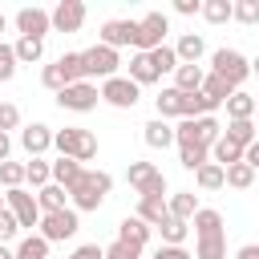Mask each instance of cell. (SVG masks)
Wrapping results in <instances>:
<instances>
[{
	"label": "cell",
	"mask_w": 259,
	"mask_h": 259,
	"mask_svg": "<svg viewBox=\"0 0 259 259\" xmlns=\"http://www.w3.org/2000/svg\"><path fill=\"white\" fill-rule=\"evenodd\" d=\"M223 174H227V186H235V190H247V186L255 182V170H251L247 162H235V166H227Z\"/></svg>",
	"instance_id": "cell-40"
},
{
	"label": "cell",
	"mask_w": 259,
	"mask_h": 259,
	"mask_svg": "<svg viewBox=\"0 0 259 259\" xmlns=\"http://www.w3.org/2000/svg\"><path fill=\"white\" fill-rule=\"evenodd\" d=\"M40 85H45V89H53V93H61V89H65V77H61V69H57V61L40 69Z\"/></svg>",
	"instance_id": "cell-46"
},
{
	"label": "cell",
	"mask_w": 259,
	"mask_h": 259,
	"mask_svg": "<svg viewBox=\"0 0 259 259\" xmlns=\"http://www.w3.org/2000/svg\"><path fill=\"white\" fill-rule=\"evenodd\" d=\"M150 57V65H154V73H158V81L166 77V73H174L178 69V57H174V45H158L154 53H146Z\"/></svg>",
	"instance_id": "cell-28"
},
{
	"label": "cell",
	"mask_w": 259,
	"mask_h": 259,
	"mask_svg": "<svg viewBox=\"0 0 259 259\" xmlns=\"http://www.w3.org/2000/svg\"><path fill=\"white\" fill-rule=\"evenodd\" d=\"M154 259H194V255H190L186 247H158Z\"/></svg>",
	"instance_id": "cell-49"
},
{
	"label": "cell",
	"mask_w": 259,
	"mask_h": 259,
	"mask_svg": "<svg viewBox=\"0 0 259 259\" xmlns=\"http://www.w3.org/2000/svg\"><path fill=\"white\" fill-rule=\"evenodd\" d=\"M65 202H69V190H65V186H57V182H49V186H40V190H36V206H40V214L65 210Z\"/></svg>",
	"instance_id": "cell-21"
},
{
	"label": "cell",
	"mask_w": 259,
	"mask_h": 259,
	"mask_svg": "<svg viewBox=\"0 0 259 259\" xmlns=\"http://www.w3.org/2000/svg\"><path fill=\"white\" fill-rule=\"evenodd\" d=\"M12 53H16L20 65H32V61L45 57V40H36V36H20V40L12 45Z\"/></svg>",
	"instance_id": "cell-31"
},
{
	"label": "cell",
	"mask_w": 259,
	"mask_h": 259,
	"mask_svg": "<svg viewBox=\"0 0 259 259\" xmlns=\"http://www.w3.org/2000/svg\"><path fill=\"white\" fill-rule=\"evenodd\" d=\"M53 146L61 158H73V162H93L97 158V138L81 125H65V130H53Z\"/></svg>",
	"instance_id": "cell-2"
},
{
	"label": "cell",
	"mask_w": 259,
	"mask_h": 259,
	"mask_svg": "<svg viewBox=\"0 0 259 259\" xmlns=\"http://www.w3.org/2000/svg\"><path fill=\"white\" fill-rule=\"evenodd\" d=\"M49 20H53V32H77L85 24V4L81 0H61L49 12Z\"/></svg>",
	"instance_id": "cell-12"
},
{
	"label": "cell",
	"mask_w": 259,
	"mask_h": 259,
	"mask_svg": "<svg viewBox=\"0 0 259 259\" xmlns=\"http://www.w3.org/2000/svg\"><path fill=\"white\" fill-rule=\"evenodd\" d=\"M182 101H186V93H178L174 85H170V89H162V93L154 97L158 117H162V121H166V117H182Z\"/></svg>",
	"instance_id": "cell-26"
},
{
	"label": "cell",
	"mask_w": 259,
	"mask_h": 259,
	"mask_svg": "<svg viewBox=\"0 0 259 259\" xmlns=\"http://www.w3.org/2000/svg\"><path fill=\"white\" fill-rule=\"evenodd\" d=\"M190 227H194V239H214V235H223V214L210 210V206H198Z\"/></svg>",
	"instance_id": "cell-17"
},
{
	"label": "cell",
	"mask_w": 259,
	"mask_h": 259,
	"mask_svg": "<svg viewBox=\"0 0 259 259\" xmlns=\"http://www.w3.org/2000/svg\"><path fill=\"white\" fill-rule=\"evenodd\" d=\"M125 77H130L138 89L158 81V73H154V65H150V57H146V53H134V57H130V73H125Z\"/></svg>",
	"instance_id": "cell-25"
},
{
	"label": "cell",
	"mask_w": 259,
	"mask_h": 259,
	"mask_svg": "<svg viewBox=\"0 0 259 259\" xmlns=\"http://www.w3.org/2000/svg\"><path fill=\"white\" fill-rule=\"evenodd\" d=\"M198 93H206L210 101H219V105H223V101L235 93V85H231V81H223V77H214V73H206V81H202V89H198Z\"/></svg>",
	"instance_id": "cell-37"
},
{
	"label": "cell",
	"mask_w": 259,
	"mask_h": 259,
	"mask_svg": "<svg viewBox=\"0 0 259 259\" xmlns=\"http://www.w3.org/2000/svg\"><path fill=\"white\" fill-rule=\"evenodd\" d=\"M109 190H113V178H109L105 170H81L77 186L69 190V202H73L77 214H81V210H97V206L105 202Z\"/></svg>",
	"instance_id": "cell-1"
},
{
	"label": "cell",
	"mask_w": 259,
	"mask_h": 259,
	"mask_svg": "<svg viewBox=\"0 0 259 259\" xmlns=\"http://www.w3.org/2000/svg\"><path fill=\"white\" fill-rule=\"evenodd\" d=\"M12 255H16V259H49V243H45L40 235H24Z\"/></svg>",
	"instance_id": "cell-34"
},
{
	"label": "cell",
	"mask_w": 259,
	"mask_h": 259,
	"mask_svg": "<svg viewBox=\"0 0 259 259\" xmlns=\"http://www.w3.org/2000/svg\"><path fill=\"white\" fill-rule=\"evenodd\" d=\"M223 105H227V121H251L255 117V97L243 93V89H235Z\"/></svg>",
	"instance_id": "cell-20"
},
{
	"label": "cell",
	"mask_w": 259,
	"mask_h": 259,
	"mask_svg": "<svg viewBox=\"0 0 259 259\" xmlns=\"http://www.w3.org/2000/svg\"><path fill=\"white\" fill-rule=\"evenodd\" d=\"M97 93H101V101H109L113 109H134V105H138V97H142V89H138L130 77H121V73H117V77H109V81H101V89H97Z\"/></svg>",
	"instance_id": "cell-8"
},
{
	"label": "cell",
	"mask_w": 259,
	"mask_h": 259,
	"mask_svg": "<svg viewBox=\"0 0 259 259\" xmlns=\"http://www.w3.org/2000/svg\"><path fill=\"white\" fill-rule=\"evenodd\" d=\"M202 53H206V40H202L198 32H182V36H178V45H174L178 65H198V61H202Z\"/></svg>",
	"instance_id": "cell-16"
},
{
	"label": "cell",
	"mask_w": 259,
	"mask_h": 259,
	"mask_svg": "<svg viewBox=\"0 0 259 259\" xmlns=\"http://www.w3.org/2000/svg\"><path fill=\"white\" fill-rule=\"evenodd\" d=\"M210 154H214V166H235V162H243V150L235 146V142H227V138H219L214 146H210Z\"/></svg>",
	"instance_id": "cell-35"
},
{
	"label": "cell",
	"mask_w": 259,
	"mask_h": 259,
	"mask_svg": "<svg viewBox=\"0 0 259 259\" xmlns=\"http://www.w3.org/2000/svg\"><path fill=\"white\" fill-rule=\"evenodd\" d=\"M158 231H162V247H182V239H186L190 223H182V219H166Z\"/></svg>",
	"instance_id": "cell-38"
},
{
	"label": "cell",
	"mask_w": 259,
	"mask_h": 259,
	"mask_svg": "<svg viewBox=\"0 0 259 259\" xmlns=\"http://www.w3.org/2000/svg\"><path fill=\"white\" fill-rule=\"evenodd\" d=\"M142 138H146L150 150H166V146H174V125L162 121V117H154V121L142 125Z\"/></svg>",
	"instance_id": "cell-18"
},
{
	"label": "cell",
	"mask_w": 259,
	"mask_h": 259,
	"mask_svg": "<svg viewBox=\"0 0 259 259\" xmlns=\"http://www.w3.org/2000/svg\"><path fill=\"white\" fill-rule=\"evenodd\" d=\"M12 24H16V32H20V36H36V40H45V32H53L49 12H45V8H36V4L20 8V12L12 16Z\"/></svg>",
	"instance_id": "cell-11"
},
{
	"label": "cell",
	"mask_w": 259,
	"mask_h": 259,
	"mask_svg": "<svg viewBox=\"0 0 259 259\" xmlns=\"http://www.w3.org/2000/svg\"><path fill=\"white\" fill-rule=\"evenodd\" d=\"M81 170H85L81 162H73V158H57V162H53V182L65 186V190H73L77 178H81Z\"/></svg>",
	"instance_id": "cell-27"
},
{
	"label": "cell",
	"mask_w": 259,
	"mask_h": 259,
	"mask_svg": "<svg viewBox=\"0 0 259 259\" xmlns=\"http://www.w3.org/2000/svg\"><path fill=\"white\" fill-rule=\"evenodd\" d=\"M194 182H198L202 190H219V186H227V174H223V166L206 162V166H198V170H194Z\"/></svg>",
	"instance_id": "cell-36"
},
{
	"label": "cell",
	"mask_w": 259,
	"mask_h": 259,
	"mask_svg": "<svg viewBox=\"0 0 259 259\" xmlns=\"http://www.w3.org/2000/svg\"><path fill=\"white\" fill-rule=\"evenodd\" d=\"M231 20H239V24H259V0H235V8H231Z\"/></svg>",
	"instance_id": "cell-42"
},
{
	"label": "cell",
	"mask_w": 259,
	"mask_h": 259,
	"mask_svg": "<svg viewBox=\"0 0 259 259\" xmlns=\"http://www.w3.org/2000/svg\"><path fill=\"white\" fill-rule=\"evenodd\" d=\"M77 227H81V219H77V210L73 206H65V210H53V214H40V239L45 243H61V239H73L77 235Z\"/></svg>",
	"instance_id": "cell-6"
},
{
	"label": "cell",
	"mask_w": 259,
	"mask_h": 259,
	"mask_svg": "<svg viewBox=\"0 0 259 259\" xmlns=\"http://www.w3.org/2000/svg\"><path fill=\"white\" fill-rule=\"evenodd\" d=\"M223 138H227V142H235L239 150H247V146L255 142V121H227Z\"/></svg>",
	"instance_id": "cell-32"
},
{
	"label": "cell",
	"mask_w": 259,
	"mask_h": 259,
	"mask_svg": "<svg viewBox=\"0 0 259 259\" xmlns=\"http://www.w3.org/2000/svg\"><path fill=\"white\" fill-rule=\"evenodd\" d=\"M210 73L214 77H223V81H231L235 89L251 77V61L239 53V49H214L210 53Z\"/></svg>",
	"instance_id": "cell-4"
},
{
	"label": "cell",
	"mask_w": 259,
	"mask_h": 259,
	"mask_svg": "<svg viewBox=\"0 0 259 259\" xmlns=\"http://www.w3.org/2000/svg\"><path fill=\"white\" fill-rule=\"evenodd\" d=\"M255 113H259V93H255Z\"/></svg>",
	"instance_id": "cell-57"
},
{
	"label": "cell",
	"mask_w": 259,
	"mask_h": 259,
	"mask_svg": "<svg viewBox=\"0 0 259 259\" xmlns=\"http://www.w3.org/2000/svg\"><path fill=\"white\" fill-rule=\"evenodd\" d=\"M125 182L138 190V198H166V174L154 162H130Z\"/></svg>",
	"instance_id": "cell-3"
},
{
	"label": "cell",
	"mask_w": 259,
	"mask_h": 259,
	"mask_svg": "<svg viewBox=\"0 0 259 259\" xmlns=\"http://www.w3.org/2000/svg\"><path fill=\"white\" fill-rule=\"evenodd\" d=\"M243 162H247L251 170H259V138H255V142H251V146L243 150Z\"/></svg>",
	"instance_id": "cell-51"
},
{
	"label": "cell",
	"mask_w": 259,
	"mask_h": 259,
	"mask_svg": "<svg viewBox=\"0 0 259 259\" xmlns=\"http://www.w3.org/2000/svg\"><path fill=\"white\" fill-rule=\"evenodd\" d=\"M8 150H12V142H8V134H0V162H8Z\"/></svg>",
	"instance_id": "cell-53"
},
{
	"label": "cell",
	"mask_w": 259,
	"mask_h": 259,
	"mask_svg": "<svg viewBox=\"0 0 259 259\" xmlns=\"http://www.w3.org/2000/svg\"><path fill=\"white\" fill-rule=\"evenodd\" d=\"M166 32H170V20H166V12H146V16L138 20L134 49H138V53H154L158 45H166Z\"/></svg>",
	"instance_id": "cell-5"
},
{
	"label": "cell",
	"mask_w": 259,
	"mask_h": 259,
	"mask_svg": "<svg viewBox=\"0 0 259 259\" xmlns=\"http://www.w3.org/2000/svg\"><path fill=\"white\" fill-rule=\"evenodd\" d=\"M166 206H170V219L190 223V219H194V210H198V198H194V190H174V194L166 198Z\"/></svg>",
	"instance_id": "cell-22"
},
{
	"label": "cell",
	"mask_w": 259,
	"mask_h": 259,
	"mask_svg": "<svg viewBox=\"0 0 259 259\" xmlns=\"http://www.w3.org/2000/svg\"><path fill=\"white\" fill-rule=\"evenodd\" d=\"M150 231H154V227H146L138 214H125V219L117 223V239H121V243H130V247H138V251L150 243Z\"/></svg>",
	"instance_id": "cell-15"
},
{
	"label": "cell",
	"mask_w": 259,
	"mask_h": 259,
	"mask_svg": "<svg viewBox=\"0 0 259 259\" xmlns=\"http://www.w3.org/2000/svg\"><path fill=\"white\" fill-rule=\"evenodd\" d=\"M16 231H20V223H16V219H12V210L4 206V210H0V243H8Z\"/></svg>",
	"instance_id": "cell-47"
},
{
	"label": "cell",
	"mask_w": 259,
	"mask_h": 259,
	"mask_svg": "<svg viewBox=\"0 0 259 259\" xmlns=\"http://www.w3.org/2000/svg\"><path fill=\"white\" fill-rule=\"evenodd\" d=\"M16 65H20V61H16L12 45H4V40H0V81H12V77H16Z\"/></svg>",
	"instance_id": "cell-43"
},
{
	"label": "cell",
	"mask_w": 259,
	"mask_h": 259,
	"mask_svg": "<svg viewBox=\"0 0 259 259\" xmlns=\"http://www.w3.org/2000/svg\"><path fill=\"white\" fill-rule=\"evenodd\" d=\"M0 210H4V194H0Z\"/></svg>",
	"instance_id": "cell-58"
},
{
	"label": "cell",
	"mask_w": 259,
	"mask_h": 259,
	"mask_svg": "<svg viewBox=\"0 0 259 259\" xmlns=\"http://www.w3.org/2000/svg\"><path fill=\"white\" fill-rule=\"evenodd\" d=\"M134 32H138V20H105L97 45H105V49H121V45H134Z\"/></svg>",
	"instance_id": "cell-13"
},
{
	"label": "cell",
	"mask_w": 259,
	"mask_h": 259,
	"mask_svg": "<svg viewBox=\"0 0 259 259\" xmlns=\"http://www.w3.org/2000/svg\"><path fill=\"white\" fill-rule=\"evenodd\" d=\"M174 12L178 16H194V12H202V0H174Z\"/></svg>",
	"instance_id": "cell-50"
},
{
	"label": "cell",
	"mask_w": 259,
	"mask_h": 259,
	"mask_svg": "<svg viewBox=\"0 0 259 259\" xmlns=\"http://www.w3.org/2000/svg\"><path fill=\"white\" fill-rule=\"evenodd\" d=\"M178 162H182L186 170H198V166L210 162V150H206V146H178Z\"/></svg>",
	"instance_id": "cell-39"
},
{
	"label": "cell",
	"mask_w": 259,
	"mask_h": 259,
	"mask_svg": "<svg viewBox=\"0 0 259 259\" xmlns=\"http://www.w3.org/2000/svg\"><path fill=\"white\" fill-rule=\"evenodd\" d=\"M8 130H20V109L12 101H0V134H8Z\"/></svg>",
	"instance_id": "cell-44"
},
{
	"label": "cell",
	"mask_w": 259,
	"mask_h": 259,
	"mask_svg": "<svg viewBox=\"0 0 259 259\" xmlns=\"http://www.w3.org/2000/svg\"><path fill=\"white\" fill-rule=\"evenodd\" d=\"M24 182L28 186H49L53 182V162H45V158H32V162H24Z\"/></svg>",
	"instance_id": "cell-29"
},
{
	"label": "cell",
	"mask_w": 259,
	"mask_h": 259,
	"mask_svg": "<svg viewBox=\"0 0 259 259\" xmlns=\"http://www.w3.org/2000/svg\"><path fill=\"white\" fill-rule=\"evenodd\" d=\"M57 69H61V77H65V85H77V81H89V77H85V57H81V53H61V57H57Z\"/></svg>",
	"instance_id": "cell-24"
},
{
	"label": "cell",
	"mask_w": 259,
	"mask_h": 259,
	"mask_svg": "<svg viewBox=\"0 0 259 259\" xmlns=\"http://www.w3.org/2000/svg\"><path fill=\"white\" fill-rule=\"evenodd\" d=\"M138 219H142L146 227H162V223L170 219L166 198H138Z\"/></svg>",
	"instance_id": "cell-23"
},
{
	"label": "cell",
	"mask_w": 259,
	"mask_h": 259,
	"mask_svg": "<svg viewBox=\"0 0 259 259\" xmlns=\"http://www.w3.org/2000/svg\"><path fill=\"white\" fill-rule=\"evenodd\" d=\"M97 101H101V93L93 81H77V85H65L57 93V105L69 113H89V109H97Z\"/></svg>",
	"instance_id": "cell-7"
},
{
	"label": "cell",
	"mask_w": 259,
	"mask_h": 259,
	"mask_svg": "<svg viewBox=\"0 0 259 259\" xmlns=\"http://www.w3.org/2000/svg\"><path fill=\"white\" fill-rule=\"evenodd\" d=\"M202 81H206V69L202 65H178L174 69V89L178 93H198Z\"/></svg>",
	"instance_id": "cell-19"
},
{
	"label": "cell",
	"mask_w": 259,
	"mask_h": 259,
	"mask_svg": "<svg viewBox=\"0 0 259 259\" xmlns=\"http://www.w3.org/2000/svg\"><path fill=\"white\" fill-rule=\"evenodd\" d=\"M194 259H227V235L194 239Z\"/></svg>",
	"instance_id": "cell-33"
},
{
	"label": "cell",
	"mask_w": 259,
	"mask_h": 259,
	"mask_svg": "<svg viewBox=\"0 0 259 259\" xmlns=\"http://www.w3.org/2000/svg\"><path fill=\"white\" fill-rule=\"evenodd\" d=\"M4 206L12 210V219H16L20 227H40V206H36V194H28L24 186L4 190Z\"/></svg>",
	"instance_id": "cell-9"
},
{
	"label": "cell",
	"mask_w": 259,
	"mask_h": 259,
	"mask_svg": "<svg viewBox=\"0 0 259 259\" xmlns=\"http://www.w3.org/2000/svg\"><path fill=\"white\" fill-rule=\"evenodd\" d=\"M49 259H53V255H49Z\"/></svg>",
	"instance_id": "cell-59"
},
{
	"label": "cell",
	"mask_w": 259,
	"mask_h": 259,
	"mask_svg": "<svg viewBox=\"0 0 259 259\" xmlns=\"http://www.w3.org/2000/svg\"><path fill=\"white\" fill-rule=\"evenodd\" d=\"M69 259H105V251H101L97 243H81V247H73Z\"/></svg>",
	"instance_id": "cell-48"
},
{
	"label": "cell",
	"mask_w": 259,
	"mask_h": 259,
	"mask_svg": "<svg viewBox=\"0 0 259 259\" xmlns=\"http://www.w3.org/2000/svg\"><path fill=\"white\" fill-rule=\"evenodd\" d=\"M235 259H259V243H243V247L235 251Z\"/></svg>",
	"instance_id": "cell-52"
},
{
	"label": "cell",
	"mask_w": 259,
	"mask_h": 259,
	"mask_svg": "<svg viewBox=\"0 0 259 259\" xmlns=\"http://www.w3.org/2000/svg\"><path fill=\"white\" fill-rule=\"evenodd\" d=\"M81 57H85V77H101V81H109V77H117V65H121V57H117V49H105V45H93V49H85Z\"/></svg>",
	"instance_id": "cell-10"
},
{
	"label": "cell",
	"mask_w": 259,
	"mask_h": 259,
	"mask_svg": "<svg viewBox=\"0 0 259 259\" xmlns=\"http://www.w3.org/2000/svg\"><path fill=\"white\" fill-rule=\"evenodd\" d=\"M101 251H105V259H142V251L130 247V243H121V239H113V243L101 247Z\"/></svg>",
	"instance_id": "cell-45"
},
{
	"label": "cell",
	"mask_w": 259,
	"mask_h": 259,
	"mask_svg": "<svg viewBox=\"0 0 259 259\" xmlns=\"http://www.w3.org/2000/svg\"><path fill=\"white\" fill-rule=\"evenodd\" d=\"M0 259H16V255H12V251H8L4 243H0Z\"/></svg>",
	"instance_id": "cell-54"
},
{
	"label": "cell",
	"mask_w": 259,
	"mask_h": 259,
	"mask_svg": "<svg viewBox=\"0 0 259 259\" xmlns=\"http://www.w3.org/2000/svg\"><path fill=\"white\" fill-rule=\"evenodd\" d=\"M0 186L4 190L24 186V162H0Z\"/></svg>",
	"instance_id": "cell-41"
},
{
	"label": "cell",
	"mask_w": 259,
	"mask_h": 259,
	"mask_svg": "<svg viewBox=\"0 0 259 259\" xmlns=\"http://www.w3.org/2000/svg\"><path fill=\"white\" fill-rule=\"evenodd\" d=\"M4 28H8V16H4V12H0V32H4Z\"/></svg>",
	"instance_id": "cell-56"
},
{
	"label": "cell",
	"mask_w": 259,
	"mask_h": 259,
	"mask_svg": "<svg viewBox=\"0 0 259 259\" xmlns=\"http://www.w3.org/2000/svg\"><path fill=\"white\" fill-rule=\"evenodd\" d=\"M20 146H24V154H28V158H40V154L53 146V130H49L45 121H32V125H24V130H20Z\"/></svg>",
	"instance_id": "cell-14"
},
{
	"label": "cell",
	"mask_w": 259,
	"mask_h": 259,
	"mask_svg": "<svg viewBox=\"0 0 259 259\" xmlns=\"http://www.w3.org/2000/svg\"><path fill=\"white\" fill-rule=\"evenodd\" d=\"M251 73H255V77H259V57H255V61H251Z\"/></svg>",
	"instance_id": "cell-55"
},
{
	"label": "cell",
	"mask_w": 259,
	"mask_h": 259,
	"mask_svg": "<svg viewBox=\"0 0 259 259\" xmlns=\"http://www.w3.org/2000/svg\"><path fill=\"white\" fill-rule=\"evenodd\" d=\"M231 8H235V0H202V20L206 24H227L231 20Z\"/></svg>",
	"instance_id": "cell-30"
}]
</instances>
